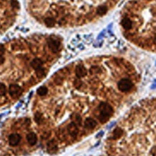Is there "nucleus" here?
Here are the masks:
<instances>
[{"mask_svg": "<svg viewBox=\"0 0 156 156\" xmlns=\"http://www.w3.org/2000/svg\"><path fill=\"white\" fill-rule=\"evenodd\" d=\"M4 57L3 56H0V65L2 64L4 62Z\"/></svg>", "mask_w": 156, "mask_h": 156, "instance_id": "obj_20", "label": "nucleus"}, {"mask_svg": "<svg viewBox=\"0 0 156 156\" xmlns=\"http://www.w3.org/2000/svg\"><path fill=\"white\" fill-rule=\"evenodd\" d=\"M36 72V75L38 78H41V77H44V75H45V70H44V68H40V69L35 70Z\"/></svg>", "mask_w": 156, "mask_h": 156, "instance_id": "obj_16", "label": "nucleus"}, {"mask_svg": "<svg viewBox=\"0 0 156 156\" xmlns=\"http://www.w3.org/2000/svg\"><path fill=\"white\" fill-rule=\"evenodd\" d=\"M123 131L120 128H116L115 129V130L114 131V133H113V138L116 140V139H119L122 136Z\"/></svg>", "mask_w": 156, "mask_h": 156, "instance_id": "obj_14", "label": "nucleus"}, {"mask_svg": "<svg viewBox=\"0 0 156 156\" xmlns=\"http://www.w3.org/2000/svg\"><path fill=\"white\" fill-rule=\"evenodd\" d=\"M58 146H57V143L54 140H51L48 142L47 144V150L49 151V152L50 153H54L57 151Z\"/></svg>", "mask_w": 156, "mask_h": 156, "instance_id": "obj_8", "label": "nucleus"}, {"mask_svg": "<svg viewBox=\"0 0 156 156\" xmlns=\"http://www.w3.org/2000/svg\"><path fill=\"white\" fill-rule=\"evenodd\" d=\"M98 119L102 123L106 122L114 114V108L108 102H101L98 105Z\"/></svg>", "mask_w": 156, "mask_h": 156, "instance_id": "obj_2", "label": "nucleus"}, {"mask_svg": "<svg viewBox=\"0 0 156 156\" xmlns=\"http://www.w3.org/2000/svg\"><path fill=\"white\" fill-rule=\"evenodd\" d=\"M85 127L88 129H92L97 126V122L95 119L92 118H87L85 121Z\"/></svg>", "mask_w": 156, "mask_h": 156, "instance_id": "obj_10", "label": "nucleus"}, {"mask_svg": "<svg viewBox=\"0 0 156 156\" xmlns=\"http://www.w3.org/2000/svg\"><path fill=\"white\" fill-rule=\"evenodd\" d=\"M47 45L53 54H56L59 52L61 49V39L54 35H51L47 38Z\"/></svg>", "mask_w": 156, "mask_h": 156, "instance_id": "obj_3", "label": "nucleus"}, {"mask_svg": "<svg viewBox=\"0 0 156 156\" xmlns=\"http://www.w3.org/2000/svg\"><path fill=\"white\" fill-rule=\"evenodd\" d=\"M48 91H49V90L46 86H41L39 88H38L37 93L40 96H44L48 93Z\"/></svg>", "mask_w": 156, "mask_h": 156, "instance_id": "obj_13", "label": "nucleus"}, {"mask_svg": "<svg viewBox=\"0 0 156 156\" xmlns=\"http://www.w3.org/2000/svg\"><path fill=\"white\" fill-rule=\"evenodd\" d=\"M7 93V87L4 83H0V96H4Z\"/></svg>", "mask_w": 156, "mask_h": 156, "instance_id": "obj_15", "label": "nucleus"}, {"mask_svg": "<svg viewBox=\"0 0 156 156\" xmlns=\"http://www.w3.org/2000/svg\"><path fill=\"white\" fill-rule=\"evenodd\" d=\"M121 34L129 41L156 52V0L135 1L121 13Z\"/></svg>", "mask_w": 156, "mask_h": 156, "instance_id": "obj_1", "label": "nucleus"}, {"mask_svg": "<svg viewBox=\"0 0 156 156\" xmlns=\"http://www.w3.org/2000/svg\"><path fill=\"white\" fill-rule=\"evenodd\" d=\"M21 136L19 134H12L9 136V144L11 146L15 147L17 146L19 143H20V140H21Z\"/></svg>", "mask_w": 156, "mask_h": 156, "instance_id": "obj_6", "label": "nucleus"}, {"mask_svg": "<svg viewBox=\"0 0 156 156\" xmlns=\"http://www.w3.org/2000/svg\"><path fill=\"white\" fill-rule=\"evenodd\" d=\"M75 75L78 78H83L87 75V69L83 64H78L75 69Z\"/></svg>", "mask_w": 156, "mask_h": 156, "instance_id": "obj_4", "label": "nucleus"}, {"mask_svg": "<svg viewBox=\"0 0 156 156\" xmlns=\"http://www.w3.org/2000/svg\"><path fill=\"white\" fill-rule=\"evenodd\" d=\"M44 23L48 28H53L56 25V20L55 19H54L53 18H51V17H47L44 19Z\"/></svg>", "mask_w": 156, "mask_h": 156, "instance_id": "obj_12", "label": "nucleus"}, {"mask_svg": "<svg viewBox=\"0 0 156 156\" xmlns=\"http://www.w3.org/2000/svg\"><path fill=\"white\" fill-rule=\"evenodd\" d=\"M67 131L69 132V135L72 138H75L77 136H78V133H79V129L77 126V124L75 123L72 122L68 125L67 126Z\"/></svg>", "mask_w": 156, "mask_h": 156, "instance_id": "obj_7", "label": "nucleus"}, {"mask_svg": "<svg viewBox=\"0 0 156 156\" xmlns=\"http://www.w3.org/2000/svg\"><path fill=\"white\" fill-rule=\"evenodd\" d=\"M27 141H28V144L30 145H35L37 143L38 141V138L36 134L34 132H30L28 134L26 137Z\"/></svg>", "mask_w": 156, "mask_h": 156, "instance_id": "obj_9", "label": "nucleus"}, {"mask_svg": "<svg viewBox=\"0 0 156 156\" xmlns=\"http://www.w3.org/2000/svg\"><path fill=\"white\" fill-rule=\"evenodd\" d=\"M43 64H44V62H43L42 60L39 59V58H35V59H34L31 62H30V66H31L32 68H33L35 70L42 68Z\"/></svg>", "mask_w": 156, "mask_h": 156, "instance_id": "obj_11", "label": "nucleus"}, {"mask_svg": "<svg viewBox=\"0 0 156 156\" xmlns=\"http://www.w3.org/2000/svg\"><path fill=\"white\" fill-rule=\"evenodd\" d=\"M35 120L37 122V124H41L43 121V118L41 114H39V113H36L35 114Z\"/></svg>", "mask_w": 156, "mask_h": 156, "instance_id": "obj_17", "label": "nucleus"}, {"mask_svg": "<svg viewBox=\"0 0 156 156\" xmlns=\"http://www.w3.org/2000/svg\"><path fill=\"white\" fill-rule=\"evenodd\" d=\"M21 92V87L16 84H12L9 87V93L13 98L18 97Z\"/></svg>", "mask_w": 156, "mask_h": 156, "instance_id": "obj_5", "label": "nucleus"}, {"mask_svg": "<svg viewBox=\"0 0 156 156\" xmlns=\"http://www.w3.org/2000/svg\"><path fill=\"white\" fill-rule=\"evenodd\" d=\"M74 119H75V124H78V125L81 124V117L79 114H75V116H74Z\"/></svg>", "mask_w": 156, "mask_h": 156, "instance_id": "obj_18", "label": "nucleus"}, {"mask_svg": "<svg viewBox=\"0 0 156 156\" xmlns=\"http://www.w3.org/2000/svg\"><path fill=\"white\" fill-rule=\"evenodd\" d=\"M5 49L4 46L2 45V44H0V56H3L4 54Z\"/></svg>", "mask_w": 156, "mask_h": 156, "instance_id": "obj_19", "label": "nucleus"}]
</instances>
